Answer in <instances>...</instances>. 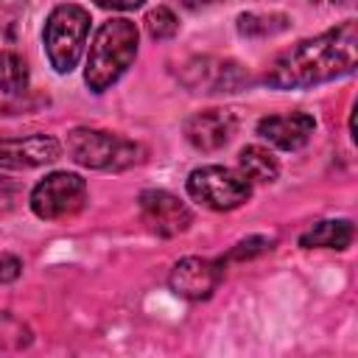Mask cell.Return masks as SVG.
Listing matches in <instances>:
<instances>
[{"instance_id": "obj_1", "label": "cell", "mask_w": 358, "mask_h": 358, "mask_svg": "<svg viewBox=\"0 0 358 358\" xmlns=\"http://www.w3.org/2000/svg\"><path fill=\"white\" fill-rule=\"evenodd\" d=\"M358 64V25L347 20L313 39H302L282 50L266 70L263 81L271 90H308L341 76Z\"/></svg>"}, {"instance_id": "obj_2", "label": "cell", "mask_w": 358, "mask_h": 358, "mask_svg": "<svg viewBox=\"0 0 358 358\" xmlns=\"http://www.w3.org/2000/svg\"><path fill=\"white\" fill-rule=\"evenodd\" d=\"M137 42H140V31L131 20L112 17L101 22L87 53V67H84L87 87L92 92L109 90L131 67L137 56Z\"/></svg>"}, {"instance_id": "obj_3", "label": "cell", "mask_w": 358, "mask_h": 358, "mask_svg": "<svg viewBox=\"0 0 358 358\" xmlns=\"http://www.w3.org/2000/svg\"><path fill=\"white\" fill-rule=\"evenodd\" d=\"M90 34V11L76 6V3H62L48 14L42 39L48 50V62L56 73H70L87 45Z\"/></svg>"}, {"instance_id": "obj_4", "label": "cell", "mask_w": 358, "mask_h": 358, "mask_svg": "<svg viewBox=\"0 0 358 358\" xmlns=\"http://www.w3.org/2000/svg\"><path fill=\"white\" fill-rule=\"evenodd\" d=\"M67 151L78 165L98 171H126L143 159V148L134 140L101 129H73L67 134Z\"/></svg>"}, {"instance_id": "obj_5", "label": "cell", "mask_w": 358, "mask_h": 358, "mask_svg": "<svg viewBox=\"0 0 358 358\" xmlns=\"http://www.w3.org/2000/svg\"><path fill=\"white\" fill-rule=\"evenodd\" d=\"M187 193L199 204L224 213V210H235V207L249 201L252 182L241 171H232L224 165H201V168L190 171Z\"/></svg>"}, {"instance_id": "obj_6", "label": "cell", "mask_w": 358, "mask_h": 358, "mask_svg": "<svg viewBox=\"0 0 358 358\" xmlns=\"http://www.w3.org/2000/svg\"><path fill=\"white\" fill-rule=\"evenodd\" d=\"M87 204V182L70 171H53L31 190V210L45 221L76 215Z\"/></svg>"}, {"instance_id": "obj_7", "label": "cell", "mask_w": 358, "mask_h": 358, "mask_svg": "<svg viewBox=\"0 0 358 358\" xmlns=\"http://www.w3.org/2000/svg\"><path fill=\"white\" fill-rule=\"evenodd\" d=\"M182 84L193 92H238L249 84V73L229 59H193L182 70Z\"/></svg>"}, {"instance_id": "obj_8", "label": "cell", "mask_w": 358, "mask_h": 358, "mask_svg": "<svg viewBox=\"0 0 358 358\" xmlns=\"http://www.w3.org/2000/svg\"><path fill=\"white\" fill-rule=\"evenodd\" d=\"M137 204H140L143 224L159 238H173L193 224L190 207L168 190H143Z\"/></svg>"}, {"instance_id": "obj_9", "label": "cell", "mask_w": 358, "mask_h": 358, "mask_svg": "<svg viewBox=\"0 0 358 358\" xmlns=\"http://www.w3.org/2000/svg\"><path fill=\"white\" fill-rule=\"evenodd\" d=\"M224 277V260H210V257H182L171 268V291L185 296V299H207L215 285Z\"/></svg>"}, {"instance_id": "obj_10", "label": "cell", "mask_w": 358, "mask_h": 358, "mask_svg": "<svg viewBox=\"0 0 358 358\" xmlns=\"http://www.w3.org/2000/svg\"><path fill=\"white\" fill-rule=\"evenodd\" d=\"M62 145L50 134H28V137H3L0 140V168H39L56 162Z\"/></svg>"}, {"instance_id": "obj_11", "label": "cell", "mask_w": 358, "mask_h": 358, "mask_svg": "<svg viewBox=\"0 0 358 358\" xmlns=\"http://www.w3.org/2000/svg\"><path fill=\"white\" fill-rule=\"evenodd\" d=\"M235 115L229 109H201L185 120V137L199 151H218L235 134Z\"/></svg>"}, {"instance_id": "obj_12", "label": "cell", "mask_w": 358, "mask_h": 358, "mask_svg": "<svg viewBox=\"0 0 358 358\" xmlns=\"http://www.w3.org/2000/svg\"><path fill=\"white\" fill-rule=\"evenodd\" d=\"M313 129H316V120L308 112H282V115H268L257 120V134L282 151L302 148L310 140Z\"/></svg>"}, {"instance_id": "obj_13", "label": "cell", "mask_w": 358, "mask_h": 358, "mask_svg": "<svg viewBox=\"0 0 358 358\" xmlns=\"http://www.w3.org/2000/svg\"><path fill=\"white\" fill-rule=\"evenodd\" d=\"M352 235L355 229L347 218H327L308 227L299 235V246L302 249H347L352 243Z\"/></svg>"}, {"instance_id": "obj_14", "label": "cell", "mask_w": 358, "mask_h": 358, "mask_svg": "<svg viewBox=\"0 0 358 358\" xmlns=\"http://www.w3.org/2000/svg\"><path fill=\"white\" fill-rule=\"evenodd\" d=\"M238 165H241V173L249 182H274L277 173H280L277 157L268 148H263V145H246V148H241Z\"/></svg>"}, {"instance_id": "obj_15", "label": "cell", "mask_w": 358, "mask_h": 358, "mask_svg": "<svg viewBox=\"0 0 358 358\" xmlns=\"http://www.w3.org/2000/svg\"><path fill=\"white\" fill-rule=\"evenodd\" d=\"M28 87V64L20 53L3 50L0 53V92L20 95Z\"/></svg>"}, {"instance_id": "obj_16", "label": "cell", "mask_w": 358, "mask_h": 358, "mask_svg": "<svg viewBox=\"0 0 358 358\" xmlns=\"http://www.w3.org/2000/svg\"><path fill=\"white\" fill-rule=\"evenodd\" d=\"M288 28V17L285 14H257V11H246L238 17V34L241 36H274L282 34Z\"/></svg>"}, {"instance_id": "obj_17", "label": "cell", "mask_w": 358, "mask_h": 358, "mask_svg": "<svg viewBox=\"0 0 358 358\" xmlns=\"http://www.w3.org/2000/svg\"><path fill=\"white\" fill-rule=\"evenodd\" d=\"M145 31H148L151 39L162 42V39L176 36L179 20H176V14H173L168 6H157V8H151V11L145 14Z\"/></svg>"}, {"instance_id": "obj_18", "label": "cell", "mask_w": 358, "mask_h": 358, "mask_svg": "<svg viewBox=\"0 0 358 358\" xmlns=\"http://www.w3.org/2000/svg\"><path fill=\"white\" fill-rule=\"evenodd\" d=\"M271 243H274L271 238H260V235L246 238V241H238V243L232 246V252H229V260H246V257L263 255V252L271 249Z\"/></svg>"}, {"instance_id": "obj_19", "label": "cell", "mask_w": 358, "mask_h": 358, "mask_svg": "<svg viewBox=\"0 0 358 358\" xmlns=\"http://www.w3.org/2000/svg\"><path fill=\"white\" fill-rule=\"evenodd\" d=\"M17 199H20V185L14 179H8V176L0 173V218L14 210Z\"/></svg>"}, {"instance_id": "obj_20", "label": "cell", "mask_w": 358, "mask_h": 358, "mask_svg": "<svg viewBox=\"0 0 358 358\" xmlns=\"http://www.w3.org/2000/svg\"><path fill=\"white\" fill-rule=\"evenodd\" d=\"M22 271V260L14 255H0V282H11L17 280Z\"/></svg>"}, {"instance_id": "obj_21", "label": "cell", "mask_w": 358, "mask_h": 358, "mask_svg": "<svg viewBox=\"0 0 358 358\" xmlns=\"http://www.w3.org/2000/svg\"><path fill=\"white\" fill-rule=\"evenodd\" d=\"M25 6H28V0H0V17L14 25V22L22 17Z\"/></svg>"}, {"instance_id": "obj_22", "label": "cell", "mask_w": 358, "mask_h": 358, "mask_svg": "<svg viewBox=\"0 0 358 358\" xmlns=\"http://www.w3.org/2000/svg\"><path fill=\"white\" fill-rule=\"evenodd\" d=\"M101 8H112V11H131V8H140L145 0H95Z\"/></svg>"}, {"instance_id": "obj_23", "label": "cell", "mask_w": 358, "mask_h": 358, "mask_svg": "<svg viewBox=\"0 0 358 358\" xmlns=\"http://www.w3.org/2000/svg\"><path fill=\"white\" fill-rule=\"evenodd\" d=\"M204 3H213V0H182V6H187V8H196V6H204Z\"/></svg>"}, {"instance_id": "obj_24", "label": "cell", "mask_w": 358, "mask_h": 358, "mask_svg": "<svg viewBox=\"0 0 358 358\" xmlns=\"http://www.w3.org/2000/svg\"><path fill=\"white\" fill-rule=\"evenodd\" d=\"M333 3H352V0H333Z\"/></svg>"}]
</instances>
